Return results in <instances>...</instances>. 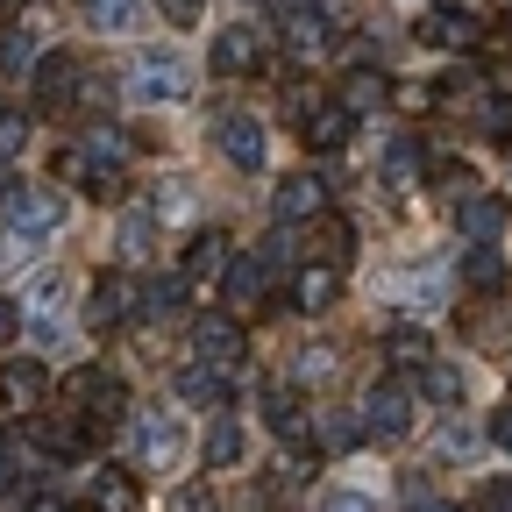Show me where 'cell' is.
<instances>
[{"label":"cell","instance_id":"obj_21","mask_svg":"<svg viewBox=\"0 0 512 512\" xmlns=\"http://www.w3.org/2000/svg\"><path fill=\"white\" fill-rule=\"evenodd\" d=\"M228 264H235V256H228V235H221V228L192 235V249H185V278H221Z\"/></svg>","mask_w":512,"mask_h":512},{"label":"cell","instance_id":"obj_12","mask_svg":"<svg viewBox=\"0 0 512 512\" xmlns=\"http://www.w3.org/2000/svg\"><path fill=\"white\" fill-rule=\"evenodd\" d=\"M43 392H50V370H43L36 356L0 370V406H8V413H36V406H43Z\"/></svg>","mask_w":512,"mask_h":512},{"label":"cell","instance_id":"obj_47","mask_svg":"<svg viewBox=\"0 0 512 512\" xmlns=\"http://www.w3.org/2000/svg\"><path fill=\"white\" fill-rule=\"evenodd\" d=\"M178 512H214V498H207L200 484H192V491H178Z\"/></svg>","mask_w":512,"mask_h":512},{"label":"cell","instance_id":"obj_27","mask_svg":"<svg viewBox=\"0 0 512 512\" xmlns=\"http://www.w3.org/2000/svg\"><path fill=\"white\" fill-rule=\"evenodd\" d=\"M320 50H328V29H320L313 15H306V22H285V57L299 64V72H306V64H320Z\"/></svg>","mask_w":512,"mask_h":512},{"label":"cell","instance_id":"obj_13","mask_svg":"<svg viewBox=\"0 0 512 512\" xmlns=\"http://www.w3.org/2000/svg\"><path fill=\"white\" fill-rule=\"evenodd\" d=\"M320 214H328V185H320L313 171L278 178V221H320Z\"/></svg>","mask_w":512,"mask_h":512},{"label":"cell","instance_id":"obj_2","mask_svg":"<svg viewBox=\"0 0 512 512\" xmlns=\"http://www.w3.org/2000/svg\"><path fill=\"white\" fill-rule=\"evenodd\" d=\"M363 434H377V441H406V434H413V392H406L399 377H377V384H370Z\"/></svg>","mask_w":512,"mask_h":512},{"label":"cell","instance_id":"obj_46","mask_svg":"<svg viewBox=\"0 0 512 512\" xmlns=\"http://www.w3.org/2000/svg\"><path fill=\"white\" fill-rule=\"evenodd\" d=\"M484 434H491L498 448H512V406H505V413H491V427H484Z\"/></svg>","mask_w":512,"mask_h":512},{"label":"cell","instance_id":"obj_49","mask_svg":"<svg viewBox=\"0 0 512 512\" xmlns=\"http://www.w3.org/2000/svg\"><path fill=\"white\" fill-rule=\"evenodd\" d=\"M29 512H72V505H64V498H50V491H43V498H29Z\"/></svg>","mask_w":512,"mask_h":512},{"label":"cell","instance_id":"obj_24","mask_svg":"<svg viewBox=\"0 0 512 512\" xmlns=\"http://www.w3.org/2000/svg\"><path fill=\"white\" fill-rule=\"evenodd\" d=\"M313 441L328 448V456H349V448L363 441V413H320V427H313Z\"/></svg>","mask_w":512,"mask_h":512},{"label":"cell","instance_id":"obj_8","mask_svg":"<svg viewBox=\"0 0 512 512\" xmlns=\"http://www.w3.org/2000/svg\"><path fill=\"white\" fill-rule=\"evenodd\" d=\"M64 299H72V278H64V271H43L29 285V320H36L43 342H64Z\"/></svg>","mask_w":512,"mask_h":512},{"label":"cell","instance_id":"obj_29","mask_svg":"<svg viewBox=\"0 0 512 512\" xmlns=\"http://www.w3.org/2000/svg\"><path fill=\"white\" fill-rule=\"evenodd\" d=\"M384 356H392L399 370H427V363H434V342H427L420 328H392V342H384Z\"/></svg>","mask_w":512,"mask_h":512},{"label":"cell","instance_id":"obj_50","mask_svg":"<svg viewBox=\"0 0 512 512\" xmlns=\"http://www.w3.org/2000/svg\"><path fill=\"white\" fill-rule=\"evenodd\" d=\"M413 512H448V505H441V498H434V505H427V498H413Z\"/></svg>","mask_w":512,"mask_h":512},{"label":"cell","instance_id":"obj_40","mask_svg":"<svg viewBox=\"0 0 512 512\" xmlns=\"http://www.w3.org/2000/svg\"><path fill=\"white\" fill-rule=\"evenodd\" d=\"M320 512H377L370 491H320Z\"/></svg>","mask_w":512,"mask_h":512},{"label":"cell","instance_id":"obj_26","mask_svg":"<svg viewBox=\"0 0 512 512\" xmlns=\"http://www.w3.org/2000/svg\"><path fill=\"white\" fill-rule=\"evenodd\" d=\"M420 399H434V406H463V370L434 356V363L420 370Z\"/></svg>","mask_w":512,"mask_h":512},{"label":"cell","instance_id":"obj_18","mask_svg":"<svg viewBox=\"0 0 512 512\" xmlns=\"http://www.w3.org/2000/svg\"><path fill=\"white\" fill-rule=\"evenodd\" d=\"M221 278H228V306H235V313H256V306H264V292H271V278H264L256 256H235Z\"/></svg>","mask_w":512,"mask_h":512},{"label":"cell","instance_id":"obj_35","mask_svg":"<svg viewBox=\"0 0 512 512\" xmlns=\"http://www.w3.org/2000/svg\"><path fill=\"white\" fill-rule=\"evenodd\" d=\"M0 72H15V79H22V72H36V43H29L22 29L0 36Z\"/></svg>","mask_w":512,"mask_h":512},{"label":"cell","instance_id":"obj_16","mask_svg":"<svg viewBox=\"0 0 512 512\" xmlns=\"http://www.w3.org/2000/svg\"><path fill=\"white\" fill-rule=\"evenodd\" d=\"M136 505H143V484H136V470H128V463L93 470V512H136Z\"/></svg>","mask_w":512,"mask_h":512},{"label":"cell","instance_id":"obj_34","mask_svg":"<svg viewBox=\"0 0 512 512\" xmlns=\"http://www.w3.org/2000/svg\"><path fill=\"white\" fill-rule=\"evenodd\" d=\"M384 178H392V185L406 192V185L420 178V143H406V136H399L392 150H384Z\"/></svg>","mask_w":512,"mask_h":512},{"label":"cell","instance_id":"obj_43","mask_svg":"<svg viewBox=\"0 0 512 512\" xmlns=\"http://www.w3.org/2000/svg\"><path fill=\"white\" fill-rule=\"evenodd\" d=\"M484 136H505V128H512V100H484Z\"/></svg>","mask_w":512,"mask_h":512},{"label":"cell","instance_id":"obj_36","mask_svg":"<svg viewBox=\"0 0 512 512\" xmlns=\"http://www.w3.org/2000/svg\"><path fill=\"white\" fill-rule=\"evenodd\" d=\"M470 285H477V292H498V285H505L498 249H470Z\"/></svg>","mask_w":512,"mask_h":512},{"label":"cell","instance_id":"obj_31","mask_svg":"<svg viewBox=\"0 0 512 512\" xmlns=\"http://www.w3.org/2000/svg\"><path fill=\"white\" fill-rule=\"evenodd\" d=\"M178 399H192V406H221V399H228V377H221V370H178Z\"/></svg>","mask_w":512,"mask_h":512},{"label":"cell","instance_id":"obj_6","mask_svg":"<svg viewBox=\"0 0 512 512\" xmlns=\"http://www.w3.org/2000/svg\"><path fill=\"white\" fill-rule=\"evenodd\" d=\"M456 228H463L470 249H491V242L505 235V200H498V192H484V185L456 192Z\"/></svg>","mask_w":512,"mask_h":512},{"label":"cell","instance_id":"obj_15","mask_svg":"<svg viewBox=\"0 0 512 512\" xmlns=\"http://www.w3.org/2000/svg\"><path fill=\"white\" fill-rule=\"evenodd\" d=\"M342 299V271H328V264H299L292 271V306L299 313H328Z\"/></svg>","mask_w":512,"mask_h":512},{"label":"cell","instance_id":"obj_20","mask_svg":"<svg viewBox=\"0 0 512 512\" xmlns=\"http://www.w3.org/2000/svg\"><path fill=\"white\" fill-rule=\"evenodd\" d=\"M349 128H356V121L328 100V107H313V114L299 121V136H306V150H342V143H349Z\"/></svg>","mask_w":512,"mask_h":512},{"label":"cell","instance_id":"obj_38","mask_svg":"<svg viewBox=\"0 0 512 512\" xmlns=\"http://www.w3.org/2000/svg\"><path fill=\"white\" fill-rule=\"evenodd\" d=\"M150 235H157V221H150V214H128V221H121V256H143V242H150Z\"/></svg>","mask_w":512,"mask_h":512},{"label":"cell","instance_id":"obj_28","mask_svg":"<svg viewBox=\"0 0 512 512\" xmlns=\"http://www.w3.org/2000/svg\"><path fill=\"white\" fill-rule=\"evenodd\" d=\"M86 15H93V29H107V36H128L143 22V0H86Z\"/></svg>","mask_w":512,"mask_h":512},{"label":"cell","instance_id":"obj_9","mask_svg":"<svg viewBox=\"0 0 512 512\" xmlns=\"http://www.w3.org/2000/svg\"><path fill=\"white\" fill-rule=\"evenodd\" d=\"M185 456V427L171 420V413H150V420H136V463H150V470H171Z\"/></svg>","mask_w":512,"mask_h":512},{"label":"cell","instance_id":"obj_39","mask_svg":"<svg viewBox=\"0 0 512 512\" xmlns=\"http://www.w3.org/2000/svg\"><path fill=\"white\" fill-rule=\"evenodd\" d=\"M292 363H299V384H313V377H335V349H299Z\"/></svg>","mask_w":512,"mask_h":512},{"label":"cell","instance_id":"obj_30","mask_svg":"<svg viewBox=\"0 0 512 512\" xmlns=\"http://www.w3.org/2000/svg\"><path fill=\"white\" fill-rule=\"evenodd\" d=\"M185 306V278H150L143 292H136V313H150V320H164V313H178Z\"/></svg>","mask_w":512,"mask_h":512},{"label":"cell","instance_id":"obj_19","mask_svg":"<svg viewBox=\"0 0 512 512\" xmlns=\"http://www.w3.org/2000/svg\"><path fill=\"white\" fill-rule=\"evenodd\" d=\"M36 448H43V456H57V463L86 456V420H72V413H57V420H36Z\"/></svg>","mask_w":512,"mask_h":512},{"label":"cell","instance_id":"obj_1","mask_svg":"<svg viewBox=\"0 0 512 512\" xmlns=\"http://www.w3.org/2000/svg\"><path fill=\"white\" fill-rule=\"evenodd\" d=\"M192 356H200L207 370H235L242 356H249V335H242V320L235 313H200V320H192Z\"/></svg>","mask_w":512,"mask_h":512},{"label":"cell","instance_id":"obj_23","mask_svg":"<svg viewBox=\"0 0 512 512\" xmlns=\"http://www.w3.org/2000/svg\"><path fill=\"white\" fill-rule=\"evenodd\" d=\"M384 100H392V79H384V72H349V86H342V114L356 121V114H370V107H384Z\"/></svg>","mask_w":512,"mask_h":512},{"label":"cell","instance_id":"obj_37","mask_svg":"<svg viewBox=\"0 0 512 512\" xmlns=\"http://www.w3.org/2000/svg\"><path fill=\"white\" fill-rule=\"evenodd\" d=\"M22 143H29V121H22L15 107H0V164H8V157H15Z\"/></svg>","mask_w":512,"mask_h":512},{"label":"cell","instance_id":"obj_48","mask_svg":"<svg viewBox=\"0 0 512 512\" xmlns=\"http://www.w3.org/2000/svg\"><path fill=\"white\" fill-rule=\"evenodd\" d=\"M15 335H22V313H15L8 299H0V342H15Z\"/></svg>","mask_w":512,"mask_h":512},{"label":"cell","instance_id":"obj_17","mask_svg":"<svg viewBox=\"0 0 512 512\" xmlns=\"http://www.w3.org/2000/svg\"><path fill=\"white\" fill-rule=\"evenodd\" d=\"M356 256V228L342 221V214H320L313 221V264H328V271H342Z\"/></svg>","mask_w":512,"mask_h":512},{"label":"cell","instance_id":"obj_44","mask_svg":"<svg viewBox=\"0 0 512 512\" xmlns=\"http://www.w3.org/2000/svg\"><path fill=\"white\" fill-rule=\"evenodd\" d=\"M484 512H512V477H491L484 484Z\"/></svg>","mask_w":512,"mask_h":512},{"label":"cell","instance_id":"obj_42","mask_svg":"<svg viewBox=\"0 0 512 512\" xmlns=\"http://www.w3.org/2000/svg\"><path fill=\"white\" fill-rule=\"evenodd\" d=\"M392 100L420 114V107H434V100H441V86H420V79H413V86H392Z\"/></svg>","mask_w":512,"mask_h":512},{"label":"cell","instance_id":"obj_41","mask_svg":"<svg viewBox=\"0 0 512 512\" xmlns=\"http://www.w3.org/2000/svg\"><path fill=\"white\" fill-rule=\"evenodd\" d=\"M157 8H164V22H178V29H192V22H200V15H207V0H157Z\"/></svg>","mask_w":512,"mask_h":512},{"label":"cell","instance_id":"obj_33","mask_svg":"<svg viewBox=\"0 0 512 512\" xmlns=\"http://www.w3.org/2000/svg\"><path fill=\"white\" fill-rule=\"evenodd\" d=\"M29 470H36V448H29V441H15V434H0V491H15Z\"/></svg>","mask_w":512,"mask_h":512},{"label":"cell","instance_id":"obj_22","mask_svg":"<svg viewBox=\"0 0 512 512\" xmlns=\"http://www.w3.org/2000/svg\"><path fill=\"white\" fill-rule=\"evenodd\" d=\"M477 448H484V427H477V420H441V427H434V456H441V463H470Z\"/></svg>","mask_w":512,"mask_h":512},{"label":"cell","instance_id":"obj_4","mask_svg":"<svg viewBox=\"0 0 512 512\" xmlns=\"http://www.w3.org/2000/svg\"><path fill=\"white\" fill-rule=\"evenodd\" d=\"M207 57H214L221 79H256V72H264V29H256V22H228Z\"/></svg>","mask_w":512,"mask_h":512},{"label":"cell","instance_id":"obj_7","mask_svg":"<svg viewBox=\"0 0 512 512\" xmlns=\"http://www.w3.org/2000/svg\"><path fill=\"white\" fill-rule=\"evenodd\" d=\"M136 313V278L128 271H107V278H93V292H86V320L107 335V328H121V320Z\"/></svg>","mask_w":512,"mask_h":512},{"label":"cell","instance_id":"obj_14","mask_svg":"<svg viewBox=\"0 0 512 512\" xmlns=\"http://www.w3.org/2000/svg\"><path fill=\"white\" fill-rule=\"evenodd\" d=\"M79 79H86V72H79V57H72V50L36 57V100H43V107H64V100L79 93Z\"/></svg>","mask_w":512,"mask_h":512},{"label":"cell","instance_id":"obj_3","mask_svg":"<svg viewBox=\"0 0 512 512\" xmlns=\"http://www.w3.org/2000/svg\"><path fill=\"white\" fill-rule=\"evenodd\" d=\"M192 93V64L178 57V50H143L136 57V100H185Z\"/></svg>","mask_w":512,"mask_h":512},{"label":"cell","instance_id":"obj_25","mask_svg":"<svg viewBox=\"0 0 512 512\" xmlns=\"http://www.w3.org/2000/svg\"><path fill=\"white\" fill-rule=\"evenodd\" d=\"M242 448H249V441H242V427H235V420H214L200 456H207V470H235V463H242Z\"/></svg>","mask_w":512,"mask_h":512},{"label":"cell","instance_id":"obj_10","mask_svg":"<svg viewBox=\"0 0 512 512\" xmlns=\"http://www.w3.org/2000/svg\"><path fill=\"white\" fill-rule=\"evenodd\" d=\"M413 36H420L427 50H477V43H484L477 15H463V8H434V15H420Z\"/></svg>","mask_w":512,"mask_h":512},{"label":"cell","instance_id":"obj_45","mask_svg":"<svg viewBox=\"0 0 512 512\" xmlns=\"http://www.w3.org/2000/svg\"><path fill=\"white\" fill-rule=\"evenodd\" d=\"M264 8H271L278 22H306V15H313V0H264Z\"/></svg>","mask_w":512,"mask_h":512},{"label":"cell","instance_id":"obj_32","mask_svg":"<svg viewBox=\"0 0 512 512\" xmlns=\"http://www.w3.org/2000/svg\"><path fill=\"white\" fill-rule=\"evenodd\" d=\"M264 420H271L278 434H292V441L306 434V406H299V399L285 392V384H278V392H264Z\"/></svg>","mask_w":512,"mask_h":512},{"label":"cell","instance_id":"obj_11","mask_svg":"<svg viewBox=\"0 0 512 512\" xmlns=\"http://www.w3.org/2000/svg\"><path fill=\"white\" fill-rule=\"evenodd\" d=\"M221 150H228V164H235V171H264V150H271V136H264V121H249V114H228V121H221Z\"/></svg>","mask_w":512,"mask_h":512},{"label":"cell","instance_id":"obj_5","mask_svg":"<svg viewBox=\"0 0 512 512\" xmlns=\"http://www.w3.org/2000/svg\"><path fill=\"white\" fill-rule=\"evenodd\" d=\"M64 221V200H57V192H29V185H15L8 192V242H36V235H50Z\"/></svg>","mask_w":512,"mask_h":512}]
</instances>
